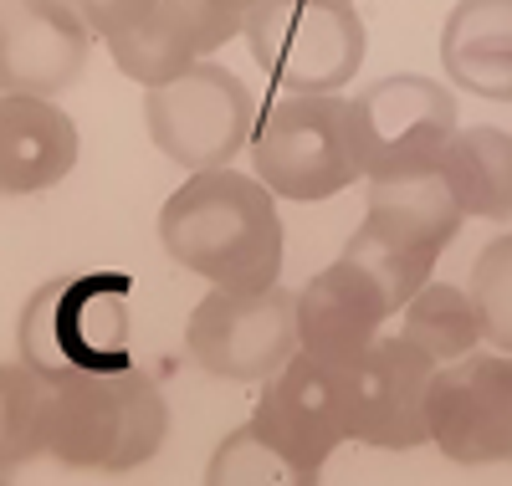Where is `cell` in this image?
<instances>
[{
    "mask_svg": "<svg viewBox=\"0 0 512 486\" xmlns=\"http://www.w3.org/2000/svg\"><path fill=\"white\" fill-rule=\"evenodd\" d=\"M185 348L205 374L262 384L303 348V338H297V292L277 282L251 287V292L241 287L205 292L190 313Z\"/></svg>",
    "mask_w": 512,
    "mask_h": 486,
    "instance_id": "9",
    "label": "cell"
},
{
    "mask_svg": "<svg viewBox=\"0 0 512 486\" xmlns=\"http://www.w3.org/2000/svg\"><path fill=\"white\" fill-rule=\"evenodd\" d=\"M128 272H67L31 292L16 323L21 359L52 379L134 369V318Z\"/></svg>",
    "mask_w": 512,
    "mask_h": 486,
    "instance_id": "3",
    "label": "cell"
},
{
    "mask_svg": "<svg viewBox=\"0 0 512 486\" xmlns=\"http://www.w3.org/2000/svg\"><path fill=\"white\" fill-rule=\"evenodd\" d=\"M466 210L456 205L451 185L436 174H415V180H374L369 185V210L364 226L349 236L338 256L359 261L364 272L384 287L390 307H400L431 282L436 256L456 241Z\"/></svg>",
    "mask_w": 512,
    "mask_h": 486,
    "instance_id": "4",
    "label": "cell"
},
{
    "mask_svg": "<svg viewBox=\"0 0 512 486\" xmlns=\"http://www.w3.org/2000/svg\"><path fill=\"white\" fill-rule=\"evenodd\" d=\"M390 313L395 307L384 297V287L374 282V272H364L349 256H338L333 267L308 277V287L297 292V338L323 364L349 369L379 338V323Z\"/></svg>",
    "mask_w": 512,
    "mask_h": 486,
    "instance_id": "14",
    "label": "cell"
},
{
    "mask_svg": "<svg viewBox=\"0 0 512 486\" xmlns=\"http://www.w3.org/2000/svg\"><path fill=\"white\" fill-rule=\"evenodd\" d=\"M338 6H349V0H338Z\"/></svg>",
    "mask_w": 512,
    "mask_h": 486,
    "instance_id": "24",
    "label": "cell"
},
{
    "mask_svg": "<svg viewBox=\"0 0 512 486\" xmlns=\"http://www.w3.org/2000/svg\"><path fill=\"white\" fill-rule=\"evenodd\" d=\"M159 241L185 272L216 287H272L282 277V220L272 190L256 174L195 169L164 200Z\"/></svg>",
    "mask_w": 512,
    "mask_h": 486,
    "instance_id": "2",
    "label": "cell"
},
{
    "mask_svg": "<svg viewBox=\"0 0 512 486\" xmlns=\"http://www.w3.org/2000/svg\"><path fill=\"white\" fill-rule=\"evenodd\" d=\"M354 113V144L369 180H415L436 174L446 159V144L456 134V98L451 87L395 72L379 77L349 98Z\"/></svg>",
    "mask_w": 512,
    "mask_h": 486,
    "instance_id": "7",
    "label": "cell"
},
{
    "mask_svg": "<svg viewBox=\"0 0 512 486\" xmlns=\"http://www.w3.org/2000/svg\"><path fill=\"white\" fill-rule=\"evenodd\" d=\"M251 169L282 200H328L349 190L364 164L354 113L338 93H287L251 128Z\"/></svg>",
    "mask_w": 512,
    "mask_h": 486,
    "instance_id": "5",
    "label": "cell"
},
{
    "mask_svg": "<svg viewBox=\"0 0 512 486\" xmlns=\"http://www.w3.org/2000/svg\"><path fill=\"white\" fill-rule=\"evenodd\" d=\"M441 67L466 93L512 103V0H461L441 26Z\"/></svg>",
    "mask_w": 512,
    "mask_h": 486,
    "instance_id": "17",
    "label": "cell"
},
{
    "mask_svg": "<svg viewBox=\"0 0 512 486\" xmlns=\"http://www.w3.org/2000/svg\"><path fill=\"white\" fill-rule=\"evenodd\" d=\"M251 430L292 466L297 486H313L328 456L349 440V400H344V369L323 364L318 353L297 348L292 359L262 379Z\"/></svg>",
    "mask_w": 512,
    "mask_h": 486,
    "instance_id": "10",
    "label": "cell"
},
{
    "mask_svg": "<svg viewBox=\"0 0 512 486\" xmlns=\"http://www.w3.org/2000/svg\"><path fill=\"white\" fill-rule=\"evenodd\" d=\"M88 21L67 0H0V87L6 98H52L88 62Z\"/></svg>",
    "mask_w": 512,
    "mask_h": 486,
    "instance_id": "13",
    "label": "cell"
},
{
    "mask_svg": "<svg viewBox=\"0 0 512 486\" xmlns=\"http://www.w3.org/2000/svg\"><path fill=\"white\" fill-rule=\"evenodd\" d=\"M405 338L420 343L436 364L472 353L482 338V313H477L472 292H461L451 282H425L405 302Z\"/></svg>",
    "mask_w": 512,
    "mask_h": 486,
    "instance_id": "19",
    "label": "cell"
},
{
    "mask_svg": "<svg viewBox=\"0 0 512 486\" xmlns=\"http://www.w3.org/2000/svg\"><path fill=\"white\" fill-rule=\"evenodd\" d=\"M472 302L482 313V338L512 353V231L487 241L472 261Z\"/></svg>",
    "mask_w": 512,
    "mask_h": 486,
    "instance_id": "20",
    "label": "cell"
},
{
    "mask_svg": "<svg viewBox=\"0 0 512 486\" xmlns=\"http://www.w3.org/2000/svg\"><path fill=\"white\" fill-rule=\"evenodd\" d=\"M195 6H200L210 21H216V26H221V36L231 41V36L246 26V16H251V6H256V0H195Z\"/></svg>",
    "mask_w": 512,
    "mask_h": 486,
    "instance_id": "23",
    "label": "cell"
},
{
    "mask_svg": "<svg viewBox=\"0 0 512 486\" xmlns=\"http://www.w3.org/2000/svg\"><path fill=\"white\" fill-rule=\"evenodd\" d=\"M169 405L149 374H67L52 379L16 359L0 379V451L6 471L52 456L82 471H134L159 456Z\"/></svg>",
    "mask_w": 512,
    "mask_h": 486,
    "instance_id": "1",
    "label": "cell"
},
{
    "mask_svg": "<svg viewBox=\"0 0 512 486\" xmlns=\"http://www.w3.org/2000/svg\"><path fill=\"white\" fill-rule=\"evenodd\" d=\"M77 164V128L47 98H6L0 103V190L31 195L67 180Z\"/></svg>",
    "mask_w": 512,
    "mask_h": 486,
    "instance_id": "15",
    "label": "cell"
},
{
    "mask_svg": "<svg viewBox=\"0 0 512 486\" xmlns=\"http://www.w3.org/2000/svg\"><path fill=\"white\" fill-rule=\"evenodd\" d=\"M241 31L251 62L287 93H338L364 67V21L338 0H256Z\"/></svg>",
    "mask_w": 512,
    "mask_h": 486,
    "instance_id": "6",
    "label": "cell"
},
{
    "mask_svg": "<svg viewBox=\"0 0 512 486\" xmlns=\"http://www.w3.org/2000/svg\"><path fill=\"white\" fill-rule=\"evenodd\" d=\"M144 128L175 164L226 169L256 128V98L231 67L195 62L175 82L144 93Z\"/></svg>",
    "mask_w": 512,
    "mask_h": 486,
    "instance_id": "8",
    "label": "cell"
},
{
    "mask_svg": "<svg viewBox=\"0 0 512 486\" xmlns=\"http://www.w3.org/2000/svg\"><path fill=\"white\" fill-rule=\"evenodd\" d=\"M210 481H216V486L221 481H287V486H297L292 466L251 430V420L216 451V461H210Z\"/></svg>",
    "mask_w": 512,
    "mask_h": 486,
    "instance_id": "21",
    "label": "cell"
},
{
    "mask_svg": "<svg viewBox=\"0 0 512 486\" xmlns=\"http://www.w3.org/2000/svg\"><path fill=\"white\" fill-rule=\"evenodd\" d=\"M441 180L451 185L466 215L507 220L512 215V134L492 123L456 128L441 159Z\"/></svg>",
    "mask_w": 512,
    "mask_h": 486,
    "instance_id": "18",
    "label": "cell"
},
{
    "mask_svg": "<svg viewBox=\"0 0 512 486\" xmlns=\"http://www.w3.org/2000/svg\"><path fill=\"white\" fill-rule=\"evenodd\" d=\"M431 384L436 359L420 343L374 338L344 369L349 435L379 451H415L431 440Z\"/></svg>",
    "mask_w": 512,
    "mask_h": 486,
    "instance_id": "11",
    "label": "cell"
},
{
    "mask_svg": "<svg viewBox=\"0 0 512 486\" xmlns=\"http://www.w3.org/2000/svg\"><path fill=\"white\" fill-rule=\"evenodd\" d=\"M67 6L88 21L93 36L113 41V36H123V31H134V26L159 6V0H67Z\"/></svg>",
    "mask_w": 512,
    "mask_h": 486,
    "instance_id": "22",
    "label": "cell"
},
{
    "mask_svg": "<svg viewBox=\"0 0 512 486\" xmlns=\"http://www.w3.org/2000/svg\"><path fill=\"white\" fill-rule=\"evenodd\" d=\"M431 440L456 466L512 461V359L461 353L431 384Z\"/></svg>",
    "mask_w": 512,
    "mask_h": 486,
    "instance_id": "12",
    "label": "cell"
},
{
    "mask_svg": "<svg viewBox=\"0 0 512 486\" xmlns=\"http://www.w3.org/2000/svg\"><path fill=\"white\" fill-rule=\"evenodd\" d=\"M216 47H226V36L195 0H159L134 31L108 41L118 72L144 82V87L175 82L180 72H190L205 52H216Z\"/></svg>",
    "mask_w": 512,
    "mask_h": 486,
    "instance_id": "16",
    "label": "cell"
}]
</instances>
